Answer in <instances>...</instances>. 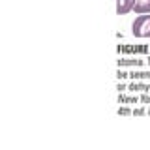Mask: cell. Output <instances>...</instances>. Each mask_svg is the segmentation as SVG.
<instances>
[{"mask_svg":"<svg viewBox=\"0 0 150 150\" xmlns=\"http://www.w3.org/2000/svg\"><path fill=\"white\" fill-rule=\"evenodd\" d=\"M131 34L135 38H150V13H143L131 23Z\"/></svg>","mask_w":150,"mask_h":150,"instance_id":"6da1fadb","label":"cell"},{"mask_svg":"<svg viewBox=\"0 0 150 150\" xmlns=\"http://www.w3.org/2000/svg\"><path fill=\"white\" fill-rule=\"evenodd\" d=\"M133 11L137 15H143V13H150V0H135Z\"/></svg>","mask_w":150,"mask_h":150,"instance_id":"3957f363","label":"cell"},{"mask_svg":"<svg viewBox=\"0 0 150 150\" xmlns=\"http://www.w3.org/2000/svg\"><path fill=\"white\" fill-rule=\"evenodd\" d=\"M135 6V0H116V15H126Z\"/></svg>","mask_w":150,"mask_h":150,"instance_id":"7a4b0ae2","label":"cell"}]
</instances>
